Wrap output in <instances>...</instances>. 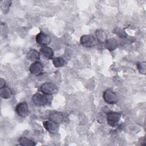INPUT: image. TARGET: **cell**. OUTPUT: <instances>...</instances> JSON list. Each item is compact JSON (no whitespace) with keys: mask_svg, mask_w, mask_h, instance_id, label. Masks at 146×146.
Masks as SVG:
<instances>
[{"mask_svg":"<svg viewBox=\"0 0 146 146\" xmlns=\"http://www.w3.org/2000/svg\"><path fill=\"white\" fill-rule=\"evenodd\" d=\"M40 90L42 93L46 95H51L58 91V87L54 83L46 82L40 86Z\"/></svg>","mask_w":146,"mask_h":146,"instance_id":"obj_1","label":"cell"},{"mask_svg":"<svg viewBox=\"0 0 146 146\" xmlns=\"http://www.w3.org/2000/svg\"><path fill=\"white\" fill-rule=\"evenodd\" d=\"M104 100L108 104H114L117 103L119 99L117 94L111 90H106L103 94Z\"/></svg>","mask_w":146,"mask_h":146,"instance_id":"obj_2","label":"cell"},{"mask_svg":"<svg viewBox=\"0 0 146 146\" xmlns=\"http://www.w3.org/2000/svg\"><path fill=\"white\" fill-rule=\"evenodd\" d=\"M81 45L87 48H90L94 46L96 44L95 38L90 34L82 35L80 39Z\"/></svg>","mask_w":146,"mask_h":146,"instance_id":"obj_3","label":"cell"},{"mask_svg":"<svg viewBox=\"0 0 146 146\" xmlns=\"http://www.w3.org/2000/svg\"><path fill=\"white\" fill-rule=\"evenodd\" d=\"M32 99L34 103L39 106H45L48 103V98L43 93H35L33 95Z\"/></svg>","mask_w":146,"mask_h":146,"instance_id":"obj_4","label":"cell"},{"mask_svg":"<svg viewBox=\"0 0 146 146\" xmlns=\"http://www.w3.org/2000/svg\"><path fill=\"white\" fill-rule=\"evenodd\" d=\"M121 115L118 112H110L107 115V121L111 127H115L120 120Z\"/></svg>","mask_w":146,"mask_h":146,"instance_id":"obj_5","label":"cell"},{"mask_svg":"<svg viewBox=\"0 0 146 146\" xmlns=\"http://www.w3.org/2000/svg\"><path fill=\"white\" fill-rule=\"evenodd\" d=\"M35 40L38 44L43 46H46L50 43L51 38L48 35L43 32H40L36 35Z\"/></svg>","mask_w":146,"mask_h":146,"instance_id":"obj_6","label":"cell"},{"mask_svg":"<svg viewBox=\"0 0 146 146\" xmlns=\"http://www.w3.org/2000/svg\"><path fill=\"white\" fill-rule=\"evenodd\" d=\"M44 128L51 133H55L58 132L59 129V125L52 120H46L43 122Z\"/></svg>","mask_w":146,"mask_h":146,"instance_id":"obj_7","label":"cell"},{"mask_svg":"<svg viewBox=\"0 0 146 146\" xmlns=\"http://www.w3.org/2000/svg\"><path fill=\"white\" fill-rule=\"evenodd\" d=\"M43 67L42 63L39 62H34L33 63H32L30 67H29V71L30 72L35 76H39L40 75L42 72H43Z\"/></svg>","mask_w":146,"mask_h":146,"instance_id":"obj_8","label":"cell"},{"mask_svg":"<svg viewBox=\"0 0 146 146\" xmlns=\"http://www.w3.org/2000/svg\"><path fill=\"white\" fill-rule=\"evenodd\" d=\"M39 54L41 57L47 60L51 59L54 56V51L52 49L47 46L41 47L40 48Z\"/></svg>","mask_w":146,"mask_h":146,"instance_id":"obj_9","label":"cell"},{"mask_svg":"<svg viewBox=\"0 0 146 146\" xmlns=\"http://www.w3.org/2000/svg\"><path fill=\"white\" fill-rule=\"evenodd\" d=\"M15 111L21 116H25L29 113V106L26 102L18 103L15 107Z\"/></svg>","mask_w":146,"mask_h":146,"instance_id":"obj_10","label":"cell"},{"mask_svg":"<svg viewBox=\"0 0 146 146\" xmlns=\"http://www.w3.org/2000/svg\"><path fill=\"white\" fill-rule=\"evenodd\" d=\"M118 46L117 40L113 38L107 39L104 42V47L110 51L115 50Z\"/></svg>","mask_w":146,"mask_h":146,"instance_id":"obj_11","label":"cell"},{"mask_svg":"<svg viewBox=\"0 0 146 146\" xmlns=\"http://www.w3.org/2000/svg\"><path fill=\"white\" fill-rule=\"evenodd\" d=\"M49 119L50 120H52L56 123H60L63 120V116L62 114V113L56 112V111H54L49 116Z\"/></svg>","mask_w":146,"mask_h":146,"instance_id":"obj_12","label":"cell"},{"mask_svg":"<svg viewBox=\"0 0 146 146\" xmlns=\"http://www.w3.org/2000/svg\"><path fill=\"white\" fill-rule=\"evenodd\" d=\"M40 54L35 50H31L27 54V58L28 60L33 62H36L40 59Z\"/></svg>","mask_w":146,"mask_h":146,"instance_id":"obj_13","label":"cell"},{"mask_svg":"<svg viewBox=\"0 0 146 146\" xmlns=\"http://www.w3.org/2000/svg\"><path fill=\"white\" fill-rule=\"evenodd\" d=\"M11 95L12 91L9 87L4 86L0 88V96L2 98L7 99L10 98Z\"/></svg>","mask_w":146,"mask_h":146,"instance_id":"obj_14","label":"cell"},{"mask_svg":"<svg viewBox=\"0 0 146 146\" xmlns=\"http://www.w3.org/2000/svg\"><path fill=\"white\" fill-rule=\"evenodd\" d=\"M95 35L97 40L100 43H104L107 39V34L102 29L96 30L95 31Z\"/></svg>","mask_w":146,"mask_h":146,"instance_id":"obj_15","label":"cell"},{"mask_svg":"<svg viewBox=\"0 0 146 146\" xmlns=\"http://www.w3.org/2000/svg\"><path fill=\"white\" fill-rule=\"evenodd\" d=\"M19 144L23 146H34L35 145L34 141L26 137H21L18 140Z\"/></svg>","mask_w":146,"mask_h":146,"instance_id":"obj_16","label":"cell"},{"mask_svg":"<svg viewBox=\"0 0 146 146\" xmlns=\"http://www.w3.org/2000/svg\"><path fill=\"white\" fill-rule=\"evenodd\" d=\"M11 4V1H2L1 2V9L3 13L6 14L8 12Z\"/></svg>","mask_w":146,"mask_h":146,"instance_id":"obj_17","label":"cell"},{"mask_svg":"<svg viewBox=\"0 0 146 146\" xmlns=\"http://www.w3.org/2000/svg\"><path fill=\"white\" fill-rule=\"evenodd\" d=\"M53 64L55 67H60L64 64V60L61 57H56L53 59Z\"/></svg>","mask_w":146,"mask_h":146,"instance_id":"obj_18","label":"cell"},{"mask_svg":"<svg viewBox=\"0 0 146 146\" xmlns=\"http://www.w3.org/2000/svg\"><path fill=\"white\" fill-rule=\"evenodd\" d=\"M115 33L117 36H119L120 38H123V39H125L128 37V35L127 34V33L125 32L124 30H123V29H120V28H116L115 30H114Z\"/></svg>","mask_w":146,"mask_h":146,"instance_id":"obj_19","label":"cell"},{"mask_svg":"<svg viewBox=\"0 0 146 146\" xmlns=\"http://www.w3.org/2000/svg\"><path fill=\"white\" fill-rule=\"evenodd\" d=\"M137 68L139 71L144 75L145 74L146 72V63L145 62H140L137 63Z\"/></svg>","mask_w":146,"mask_h":146,"instance_id":"obj_20","label":"cell"},{"mask_svg":"<svg viewBox=\"0 0 146 146\" xmlns=\"http://www.w3.org/2000/svg\"><path fill=\"white\" fill-rule=\"evenodd\" d=\"M5 85V81L3 79L1 78L0 79V87L2 88L3 87H4Z\"/></svg>","mask_w":146,"mask_h":146,"instance_id":"obj_21","label":"cell"}]
</instances>
